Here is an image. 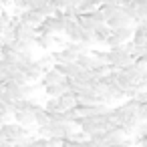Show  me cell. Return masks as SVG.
Masks as SVG:
<instances>
[{"label":"cell","mask_w":147,"mask_h":147,"mask_svg":"<svg viewBox=\"0 0 147 147\" xmlns=\"http://www.w3.org/2000/svg\"><path fill=\"white\" fill-rule=\"evenodd\" d=\"M0 133L4 135V139L8 141V143H18V141H22V139H26V137H30L28 133V129L26 127H20L18 123H4V125H0Z\"/></svg>","instance_id":"6da1fadb"},{"label":"cell","mask_w":147,"mask_h":147,"mask_svg":"<svg viewBox=\"0 0 147 147\" xmlns=\"http://www.w3.org/2000/svg\"><path fill=\"white\" fill-rule=\"evenodd\" d=\"M65 81H67V77H63L55 67H51L49 71H45V73H42V77H40L38 85L45 89V87H51V85H61V83H65Z\"/></svg>","instance_id":"7a4b0ae2"},{"label":"cell","mask_w":147,"mask_h":147,"mask_svg":"<svg viewBox=\"0 0 147 147\" xmlns=\"http://www.w3.org/2000/svg\"><path fill=\"white\" fill-rule=\"evenodd\" d=\"M16 18H18L20 22H24V24L32 26V28H36V26L45 20V18L40 16V12H36V10H22V12L16 14Z\"/></svg>","instance_id":"3957f363"},{"label":"cell","mask_w":147,"mask_h":147,"mask_svg":"<svg viewBox=\"0 0 147 147\" xmlns=\"http://www.w3.org/2000/svg\"><path fill=\"white\" fill-rule=\"evenodd\" d=\"M105 24H107V26H109L111 30H117V28H125V26H131L133 22H131V18H129V16H127V14H125L123 10H119V12H117V14H115L113 18H109V20H107Z\"/></svg>","instance_id":"277c9868"},{"label":"cell","mask_w":147,"mask_h":147,"mask_svg":"<svg viewBox=\"0 0 147 147\" xmlns=\"http://www.w3.org/2000/svg\"><path fill=\"white\" fill-rule=\"evenodd\" d=\"M12 117H14V123H18L20 127H32L34 125V113H26V111H16V113H12Z\"/></svg>","instance_id":"5b68a950"},{"label":"cell","mask_w":147,"mask_h":147,"mask_svg":"<svg viewBox=\"0 0 147 147\" xmlns=\"http://www.w3.org/2000/svg\"><path fill=\"white\" fill-rule=\"evenodd\" d=\"M97 10H99V14H101V18H103V22H107L109 18H113V16L121 10V6H115V4H101Z\"/></svg>","instance_id":"8992f818"},{"label":"cell","mask_w":147,"mask_h":147,"mask_svg":"<svg viewBox=\"0 0 147 147\" xmlns=\"http://www.w3.org/2000/svg\"><path fill=\"white\" fill-rule=\"evenodd\" d=\"M59 105H61V111H69V109H75L77 107V99L71 91H67L65 95L59 97Z\"/></svg>","instance_id":"52a82bcc"},{"label":"cell","mask_w":147,"mask_h":147,"mask_svg":"<svg viewBox=\"0 0 147 147\" xmlns=\"http://www.w3.org/2000/svg\"><path fill=\"white\" fill-rule=\"evenodd\" d=\"M109 34H111V28H109L107 24H99V26L93 30V40H95V42H105V40L109 38Z\"/></svg>","instance_id":"ba28073f"},{"label":"cell","mask_w":147,"mask_h":147,"mask_svg":"<svg viewBox=\"0 0 147 147\" xmlns=\"http://www.w3.org/2000/svg\"><path fill=\"white\" fill-rule=\"evenodd\" d=\"M117 38H119V42L121 45H125V42H129L131 38H133V26H125V28H117V30H111Z\"/></svg>","instance_id":"9c48e42d"},{"label":"cell","mask_w":147,"mask_h":147,"mask_svg":"<svg viewBox=\"0 0 147 147\" xmlns=\"http://www.w3.org/2000/svg\"><path fill=\"white\" fill-rule=\"evenodd\" d=\"M101 6V2H99V0H83V2H81V6L77 8L81 14H89V12H93V10H97Z\"/></svg>","instance_id":"30bf717a"},{"label":"cell","mask_w":147,"mask_h":147,"mask_svg":"<svg viewBox=\"0 0 147 147\" xmlns=\"http://www.w3.org/2000/svg\"><path fill=\"white\" fill-rule=\"evenodd\" d=\"M63 49H67V51L75 53L77 57H79V55H85V53H89V47H87V45H81V42H69V40L63 45Z\"/></svg>","instance_id":"8fae6325"},{"label":"cell","mask_w":147,"mask_h":147,"mask_svg":"<svg viewBox=\"0 0 147 147\" xmlns=\"http://www.w3.org/2000/svg\"><path fill=\"white\" fill-rule=\"evenodd\" d=\"M34 45L38 47V49H51V45H55V36H49V34H36V38H34Z\"/></svg>","instance_id":"7c38bea8"},{"label":"cell","mask_w":147,"mask_h":147,"mask_svg":"<svg viewBox=\"0 0 147 147\" xmlns=\"http://www.w3.org/2000/svg\"><path fill=\"white\" fill-rule=\"evenodd\" d=\"M49 123H51V115H49L45 109H40V111L34 113V125H36V129H38V127H45V125H49Z\"/></svg>","instance_id":"4fadbf2b"},{"label":"cell","mask_w":147,"mask_h":147,"mask_svg":"<svg viewBox=\"0 0 147 147\" xmlns=\"http://www.w3.org/2000/svg\"><path fill=\"white\" fill-rule=\"evenodd\" d=\"M42 109H45L47 113H51V115H53V113H63V111H61V105H59V99H49V101L42 105Z\"/></svg>","instance_id":"5bb4252c"},{"label":"cell","mask_w":147,"mask_h":147,"mask_svg":"<svg viewBox=\"0 0 147 147\" xmlns=\"http://www.w3.org/2000/svg\"><path fill=\"white\" fill-rule=\"evenodd\" d=\"M10 20H12V16L6 10H0V34L6 32V28L10 26Z\"/></svg>","instance_id":"9a60e30c"},{"label":"cell","mask_w":147,"mask_h":147,"mask_svg":"<svg viewBox=\"0 0 147 147\" xmlns=\"http://www.w3.org/2000/svg\"><path fill=\"white\" fill-rule=\"evenodd\" d=\"M133 99H135L139 105H147V91H139V93H137Z\"/></svg>","instance_id":"2e32d148"},{"label":"cell","mask_w":147,"mask_h":147,"mask_svg":"<svg viewBox=\"0 0 147 147\" xmlns=\"http://www.w3.org/2000/svg\"><path fill=\"white\" fill-rule=\"evenodd\" d=\"M113 147H135V145H133L131 139H125V141H121V143H117V145H113Z\"/></svg>","instance_id":"e0dca14e"},{"label":"cell","mask_w":147,"mask_h":147,"mask_svg":"<svg viewBox=\"0 0 147 147\" xmlns=\"http://www.w3.org/2000/svg\"><path fill=\"white\" fill-rule=\"evenodd\" d=\"M101 4H115V6H121V0H99Z\"/></svg>","instance_id":"ac0fdd59"},{"label":"cell","mask_w":147,"mask_h":147,"mask_svg":"<svg viewBox=\"0 0 147 147\" xmlns=\"http://www.w3.org/2000/svg\"><path fill=\"white\" fill-rule=\"evenodd\" d=\"M137 145H139V147H147V139H143V141H141V143H137Z\"/></svg>","instance_id":"d6986e66"},{"label":"cell","mask_w":147,"mask_h":147,"mask_svg":"<svg viewBox=\"0 0 147 147\" xmlns=\"http://www.w3.org/2000/svg\"><path fill=\"white\" fill-rule=\"evenodd\" d=\"M47 2H53V0H47Z\"/></svg>","instance_id":"ffe728a7"}]
</instances>
